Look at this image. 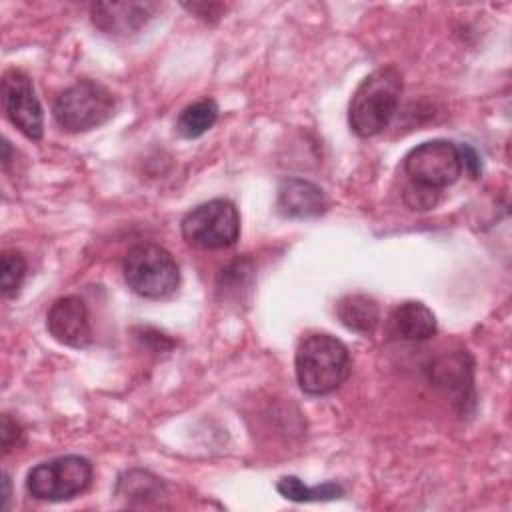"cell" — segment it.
<instances>
[{
	"label": "cell",
	"instance_id": "cell-14",
	"mask_svg": "<svg viewBox=\"0 0 512 512\" xmlns=\"http://www.w3.org/2000/svg\"><path fill=\"white\" fill-rule=\"evenodd\" d=\"M218 120V104L210 98L198 100L190 106H186L178 120H176V130L182 138H198L206 134Z\"/></svg>",
	"mask_w": 512,
	"mask_h": 512
},
{
	"label": "cell",
	"instance_id": "cell-23",
	"mask_svg": "<svg viewBox=\"0 0 512 512\" xmlns=\"http://www.w3.org/2000/svg\"><path fill=\"white\" fill-rule=\"evenodd\" d=\"M8 498H10V478L4 474V510L8 508Z\"/></svg>",
	"mask_w": 512,
	"mask_h": 512
},
{
	"label": "cell",
	"instance_id": "cell-21",
	"mask_svg": "<svg viewBox=\"0 0 512 512\" xmlns=\"http://www.w3.org/2000/svg\"><path fill=\"white\" fill-rule=\"evenodd\" d=\"M458 148H460V158H462V170H466L470 174V178H478L480 172H482L478 154L470 146H466V144L458 146Z\"/></svg>",
	"mask_w": 512,
	"mask_h": 512
},
{
	"label": "cell",
	"instance_id": "cell-1",
	"mask_svg": "<svg viewBox=\"0 0 512 512\" xmlns=\"http://www.w3.org/2000/svg\"><path fill=\"white\" fill-rule=\"evenodd\" d=\"M296 380L306 394L324 396L338 390L352 370L346 344L332 334L316 332L300 340L294 356Z\"/></svg>",
	"mask_w": 512,
	"mask_h": 512
},
{
	"label": "cell",
	"instance_id": "cell-15",
	"mask_svg": "<svg viewBox=\"0 0 512 512\" xmlns=\"http://www.w3.org/2000/svg\"><path fill=\"white\" fill-rule=\"evenodd\" d=\"M466 354L458 352L454 356L442 358L436 366H434V380L448 388V392H458L460 394V402L466 400V388L472 390V370L470 366L464 364Z\"/></svg>",
	"mask_w": 512,
	"mask_h": 512
},
{
	"label": "cell",
	"instance_id": "cell-19",
	"mask_svg": "<svg viewBox=\"0 0 512 512\" xmlns=\"http://www.w3.org/2000/svg\"><path fill=\"white\" fill-rule=\"evenodd\" d=\"M438 198H440V190L426 188L414 182L408 184L404 190V202L412 210H430L438 204Z\"/></svg>",
	"mask_w": 512,
	"mask_h": 512
},
{
	"label": "cell",
	"instance_id": "cell-17",
	"mask_svg": "<svg viewBox=\"0 0 512 512\" xmlns=\"http://www.w3.org/2000/svg\"><path fill=\"white\" fill-rule=\"evenodd\" d=\"M160 494H162L160 478L146 470H128L118 478V496L146 500Z\"/></svg>",
	"mask_w": 512,
	"mask_h": 512
},
{
	"label": "cell",
	"instance_id": "cell-3",
	"mask_svg": "<svg viewBox=\"0 0 512 512\" xmlns=\"http://www.w3.org/2000/svg\"><path fill=\"white\" fill-rule=\"evenodd\" d=\"M128 288L142 298L162 300L172 296L180 284V270L172 254L152 242L132 246L122 262Z\"/></svg>",
	"mask_w": 512,
	"mask_h": 512
},
{
	"label": "cell",
	"instance_id": "cell-4",
	"mask_svg": "<svg viewBox=\"0 0 512 512\" xmlns=\"http://www.w3.org/2000/svg\"><path fill=\"white\" fill-rule=\"evenodd\" d=\"M52 114L66 132H86L114 114V96L104 84L84 78L60 92Z\"/></svg>",
	"mask_w": 512,
	"mask_h": 512
},
{
	"label": "cell",
	"instance_id": "cell-11",
	"mask_svg": "<svg viewBox=\"0 0 512 512\" xmlns=\"http://www.w3.org/2000/svg\"><path fill=\"white\" fill-rule=\"evenodd\" d=\"M328 200L324 190L304 178H284L278 186L276 210L284 218H316L324 214Z\"/></svg>",
	"mask_w": 512,
	"mask_h": 512
},
{
	"label": "cell",
	"instance_id": "cell-16",
	"mask_svg": "<svg viewBox=\"0 0 512 512\" xmlns=\"http://www.w3.org/2000/svg\"><path fill=\"white\" fill-rule=\"evenodd\" d=\"M276 490L294 502H320V500H334L344 494V488L336 482H324L318 486H306L296 476H284L278 480Z\"/></svg>",
	"mask_w": 512,
	"mask_h": 512
},
{
	"label": "cell",
	"instance_id": "cell-20",
	"mask_svg": "<svg viewBox=\"0 0 512 512\" xmlns=\"http://www.w3.org/2000/svg\"><path fill=\"white\" fill-rule=\"evenodd\" d=\"M0 440H2V452L8 454L10 450L18 448L24 442V432L22 426L12 420L8 414L2 416V426H0Z\"/></svg>",
	"mask_w": 512,
	"mask_h": 512
},
{
	"label": "cell",
	"instance_id": "cell-12",
	"mask_svg": "<svg viewBox=\"0 0 512 512\" xmlns=\"http://www.w3.org/2000/svg\"><path fill=\"white\" fill-rule=\"evenodd\" d=\"M386 330L388 336L396 340L420 342L432 338L438 330V324L434 312L426 304L418 300H406L390 312Z\"/></svg>",
	"mask_w": 512,
	"mask_h": 512
},
{
	"label": "cell",
	"instance_id": "cell-5",
	"mask_svg": "<svg viewBox=\"0 0 512 512\" xmlns=\"http://www.w3.org/2000/svg\"><path fill=\"white\" fill-rule=\"evenodd\" d=\"M182 238L200 250H222L240 236V214L226 198H214L192 208L180 224Z\"/></svg>",
	"mask_w": 512,
	"mask_h": 512
},
{
	"label": "cell",
	"instance_id": "cell-7",
	"mask_svg": "<svg viewBox=\"0 0 512 512\" xmlns=\"http://www.w3.org/2000/svg\"><path fill=\"white\" fill-rule=\"evenodd\" d=\"M404 170L414 184L442 190L462 174L460 148L450 140L422 142L406 154Z\"/></svg>",
	"mask_w": 512,
	"mask_h": 512
},
{
	"label": "cell",
	"instance_id": "cell-13",
	"mask_svg": "<svg viewBox=\"0 0 512 512\" xmlns=\"http://www.w3.org/2000/svg\"><path fill=\"white\" fill-rule=\"evenodd\" d=\"M338 320L352 332L372 334L380 320V310L374 298L366 294H346L336 302Z\"/></svg>",
	"mask_w": 512,
	"mask_h": 512
},
{
	"label": "cell",
	"instance_id": "cell-9",
	"mask_svg": "<svg viewBox=\"0 0 512 512\" xmlns=\"http://www.w3.org/2000/svg\"><path fill=\"white\" fill-rule=\"evenodd\" d=\"M46 328L50 336L64 346L86 348L92 342L90 314L84 300L78 296L58 298L46 314Z\"/></svg>",
	"mask_w": 512,
	"mask_h": 512
},
{
	"label": "cell",
	"instance_id": "cell-2",
	"mask_svg": "<svg viewBox=\"0 0 512 512\" xmlns=\"http://www.w3.org/2000/svg\"><path fill=\"white\" fill-rule=\"evenodd\" d=\"M402 74L394 66L370 72L354 90L348 104V124L360 138H370L388 128L398 110Z\"/></svg>",
	"mask_w": 512,
	"mask_h": 512
},
{
	"label": "cell",
	"instance_id": "cell-8",
	"mask_svg": "<svg viewBox=\"0 0 512 512\" xmlns=\"http://www.w3.org/2000/svg\"><path fill=\"white\" fill-rule=\"evenodd\" d=\"M2 104L8 120L30 140L44 134V114L30 76L18 68L2 74Z\"/></svg>",
	"mask_w": 512,
	"mask_h": 512
},
{
	"label": "cell",
	"instance_id": "cell-22",
	"mask_svg": "<svg viewBox=\"0 0 512 512\" xmlns=\"http://www.w3.org/2000/svg\"><path fill=\"white\" fill-rule=\"evenodd\" d=\"M184 8L204 20H216L226 10L224 4H184Z\"/></svg>",
	"mask_w": 512,
	"mask_h": 512
},
{
	"label": "cell",
	"instance_id": "cell-18",
	"mask_svg": "<svg viewBox=\"0 0 512 512\" xmlns=\"http://www.w3.org/2000/svg\"><path fill=\"white\" fill-rule=\"evenodd\" d=\"M26 276V258L18 250H4L0 258V288L4 298L18 294Z\"/></svg>",
	"mask_w": 512,
	"mask_h": 512
},
{
	"label": "cell",
	"instance_id": "cell-6",
	"mask_svg": "<svg viewBox=\"0 0 512 512\" xmlns=\"http://www.w3.org/2000/svg\"><path fill=\"white\" fill-rule=\"evenodd\" d=\"M94 470L88 458L68 454L34 466L26 478L30 496L48 502L72 500L82 494L92 482Z\"/></svg>",
	"mask_w": 512,
	"mask_h": 512
},
{
	"label": "cell",
	"instance_id": "cell-10",
	"mask_svg": "<svg viewBox=\"0 0 512 512\" xmlns=\"http://www.w3.org/2000/svg\"><path fill=\"white\" fill-rule=\"evenodd\" d=\"M160 8L156 2H96L90 6L92 24L106 36L136 34Z\"/></svg>",
	"mask_w": 512,
	"mask_h": 512
}]
</instances>
